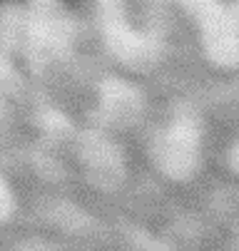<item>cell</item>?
<instances>
[{
    "instance_id": "1",
    "label": "cell",
    "mask_w": 239,
    "mask_h": 251,
    "mask_svg": "<svg viewBox=\"0 0 239 251\" xmlns=\"http://www.w3.org/2000/svg\"><path fill=\"white\" fill-rule=\"evenodd\" d=\"M202 40L207 57L219 67L239 65V8L227 10L224 5H199Z\"/></svg>"
},
{
    "instance_id": "2",
    "label": "cell",
    "mask_w": 239,
    "mask_h": 251,
    "mask_svg": "<svg viewBox=\"0 0 239 251\" xmlns=\"http://www.w3.org/2000/svg\"><path fill=\"white\" fill-rule=\"evenodd\" d=\"M199 142H202L199 122L192 115L177 117L159 139L157 157L162 169L172 176H192L199 162Z\"/></svg>"
},
{
    "instance_id": "3",
    "label": "cell",
    "mask_w": 239,
    "mask_h": 251,
    "mask_svg": "<svg viewBox=\"0 0 239 251\" xmlns=\"http://www.w3.org/2000/svg\"><path fill=\"white\" fill-rule=\"evenodd\" d=\"M10 209H13V197H10L8 187L0 182V219H5L10 214Z\"/></svg>"
},
{
    "instance_id": "4",
    "label": "cell",
    "mask_w": 239,
    "mask_h": 251,
    "mask_svg": "<svg viewBox=\"0 0 239 251\" xmlns=\"http://www.w3.org/2000/svg\"><path fill=\"white\" fill-rule=\"evenodd\" d=\"M227 162H229V169L234 174H239V139L229 147V154H227Z\"/></svg>"
}]
</instances>
